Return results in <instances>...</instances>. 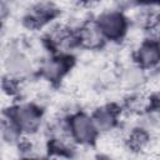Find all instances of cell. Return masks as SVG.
<instances>
[{
	"label": "cell",
	"mask_w": 160,
	"mask_h": 160,
	"mask_svg": "<svg viewBox=\"0 0 160 160\" xmlns=\"http://www.w3.org/2000/svg\"><path fill=\"white\" fill-rule=\"evenodd\" d=\"M94 22L106 42L122 41L130 30V19L126 12L115 8L106 9L96 15Z\"/></svg>",
	"instance_id": "cell-3"
},
{
	"label": "cell",
	"mask_w": 160,
	"mask_h": 160,
	"mask_svg": "<svg viewBox=\"0 0 160 160\" xmlns=\"http://www.w3.org/2000/svg\"><path fill=\"white\" fill-rule=\"evenodd\" d=\"M2 69L6 76L15 80H24L34 70L30 56L19 46H11L5 51L2 56Z\"/></svg>",
	"instance_id": "cell-4"
},
{
	"label": "cell",
	"mask_w": 160,
	"mask_h": 160,
	"mask_svg": "<svg viewBox=\"0 0 160 160\" xmlns=\"http://www.w3.org/2000/svg\"><path fill=\"white\" fill-rule=\"evenodd\" d=\"M18 128L22 136L36 134L44 121V109L35 102H18L4 112Z\"/></svg>",
	"instance_id": "cell-2"
},
{
	"label": "cell",
	"mask_w": 160,
	"mask_h": 160,
	"mask_svg": "<svg viewBox=\"0 0 160 160\" xmlns=\"http://www.w3.org/2000/svg\"><path fill=\"white\" fill-rule=\"evenodd\" d=\"M132 59L134 65L145 72L158 70L160 64V45L158 35H149L141 40L134 50Z\"/></svg>",
	"instance_id": "cell-6"
},
{
	"label": "cell",
	"mask_w": 160,
	"mask_h": 160,
	"mask_svg": "<svg viewBox=\"0 0 160 160\" xmlns=\"http://www.w3.org/2000/svg\"><path fill=\"white\" fill-rule=\"evenodd\" d=\"M59 15V8L50 1H40L31 5L22 18V22L31 30L42 29L51 24Z\"/></svg>",
	"instance_id": "cell-7"
},
{
	"label": "cell",
	"mask_w": 160,
	"mask_h": 160,
	"mask_svg": "<svg viewBox=\"0 0 160 160\" xmlns=\"http://www.w3.org/2000/svg\"><path fill=\"white\" fill-rule=\"evenodd\" d=\"M64 124L66 134L74 145L90 148L96 144L100 132L89 112L74 111L64 119Z\"/></svg>",
	"instance_id": "cell-1"
},
{
	"label": "cell",
	"mask_w": 160,
	"mask_h": 160,
	"mask_svg": "<svg viewBox=\"0 0 160 160\" xmlns=\"http://www.w3.org/2000/svg\"><path fill=\"white\" fill-rule=\"evenodd\" d=\"M124 141L129 150L135 152H141L151 145V141H152L151 129H149L145 125L132 126L128 131Z\"/></svg>",
	"instance_id": "cell-10"
},
{
	"label": "cell",
	"mask_w": 160,
	"mask_h": 160,
	"mask_svg": "<svg viewBox=\"0 0 160 160\" xmlns=\"http://www.w3.org/2000/svg\"><path fill=\"white\" fill-rule=\"evenodd\" d=\"M111 1H112V5L115 9L121 10L124 12L138 9L140 6H145V5L152 6V5L158 4V1H155V0H111Z\"/></svg>",
	"instance_id": "cell-11"
},
{
	"label": "cell",
	"mask_w": 160,
	"mask_h": 160,
	"mask_svg": "<svg viewBox=\"0 0 160 160\" xmlns=\"http://www.w3.org/2000/svg\"><path fill=\"white\" fill-rule=\"evenodd\" d=\"M74 65V58L69 52L50 54L39 65V74L49 82L61 81Z\"/></svg>",
	"instance_id": "cell-5"
},
{
	"label": "cell",
	"mask_w": 160,
	"mask_h": 160,
	"mask_svg": "<svg viewBox=\"0 0 160 160\" xmlns=\"http://www.w3.org/2000/svg\"><path fill=\"white\" fill-rule=\"evenodd\" d=\"M74 31H75L76 46L79 48L86 50H99L106 44L105 39L98 30L94 20L84 22Z\"/></svg>",
	"instance_id": "cell-9"
},
{
	"label": "cell",
	"mask_w": 160,
	"mask_h": 160,
	"mask_svg": "<svg viewBox=\"0 0 160 160\" xmlns=\"http://www.w3.org/2000/svg\"><path fill=\"white\" fill-rule=\"evenodd\" d=\"M99 132L106 134L112 130H115L120 124V116H121V108L114 102L111 104H104L92 110L90 114Z\"/></svg>",
	"instance_id": "cell-8"
}]
</instances>
